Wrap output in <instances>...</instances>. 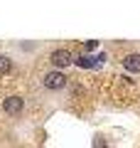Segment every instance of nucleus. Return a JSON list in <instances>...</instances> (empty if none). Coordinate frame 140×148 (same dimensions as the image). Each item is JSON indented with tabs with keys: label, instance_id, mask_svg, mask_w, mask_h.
<instances>
[{
	"label": "nucleus",
	"instance_id": "1",
	"mask_svg": "<svg viewBox=\"0 0 140 148\" xmlns=\"http://www.w3.org/2000/svg\"><path fill=\"white\" fill-rule=\"evenodd\" d=\"M42 84L47 86V89H52V91H59L67 86V77H64L62 72H47L44 77H42Z\"/></svg>",
	"mask_w": 140,
	"mask_h": 148
},
{
	"label": "nucleus",
	"instance_id": "2",
	"mask_svg": "<svg viewBox=\"0 0 140 148\" xmlns=\"http://www.w3.org/2000/svg\"><path fill=\"white\" fill-rule=\"evenodd\" d=\"M49 62L54 64V67H69V64H74V54L69 52V49H54L52 54H49Z\"/></svg>",
	"mask_w": 140,
	"mask_h": 148
},
{
	"label": "nucleus",
	"instance_id": "3",
	"mask_svg": "<svg viewBox=\"0 0 140 148\" xmlns=\"http://www.w3.org/2000/svg\"><path fill=\"white\" fill-rule=\"evenodd\" d=\"M22 106H25V99H22V96H7V99L3 101V109H5L7 114H20Z\"/></svg>",
	"mask_w": 140,
	"mask_h": 148
},
{
	"label": "nucleus",
	"instance_id": "4",
	"mask_svg": "<svg viewBox=\"0 0 140 148\" xmlns=\"http://www.w3.org/2000/svg\"><path fill=\"white\" fill-rule=\"evenodd\" d=\"M123 67L128 69V72H140V54H138V52L128 54V57L123 59Z\"/></svg>",
	"mask_w": 140,
	"mask_h": 148
},
{
	"label": "nucleus",
	"instance_id": "5",
	"mask_svg": "<svg viewBox=\"0 0 140 148\" xmlns=\"http://www.w3.org/2000/svg\"><path fill=\"white\" fill-rule=\"evenodd\" d=\"M12 69V59L7 54H0V74H7Z\"/></svg>",
	"mask_w": 140,
	"mask_h": 148
},
{
	"label": "nucleus",
	"instance_id": "6",
	"mask_svg": "<svg viewBox=\"0 0 140 148\" xmlns=\"http://www.w3.org/2000/svg\"><path fill=\"white\" fill-rule=\"evenodd\" d=\"M76 64H79V67H84V69H88V67H93V59L84 54V57H76Z\"/></svg>",
	"mask_w": 140,
	"mask_h": 148
},
{
	"label": "nucleus",
	"instance_id": "7",
	"mask_svg": "<svg viewBox=\"0 0 140 148\" xmlns=\"http://www.w3.org/2000/svg\"><path fill=\"white\" fill-rule=\"evenodd\" d=\"M93 148H108V146H106V138L103 136H96V138H93Z\"/></svg>",
	"mask_w": 140,
	"mask_h": 148
}]
</instances>
